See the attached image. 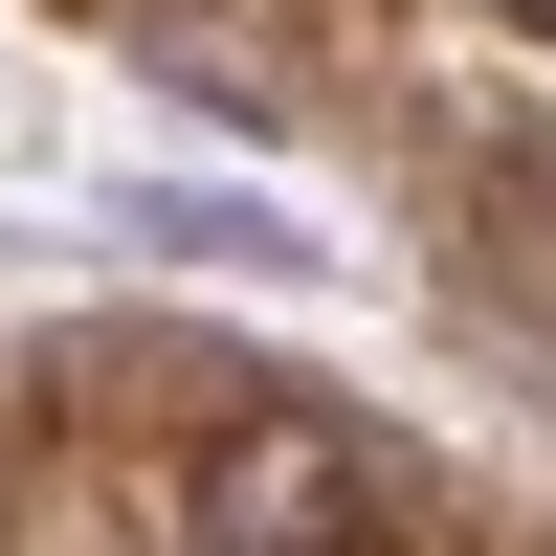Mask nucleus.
Masks as SVG:
<instances>
[{"label":"nucleus","instance_id":"nucleus-1","mask_svg":"<svg viewBox=\"0 0 556 556\" xmlns=\"http://www.w3.org/2000/svg\"><path fill=\"white\" fill-rule=\"evenodd\" d=\"M201 556H379V445L356 424H223L201 445Z\"/></svg>","mask_w":556,"mask_h":556}]
</instances>
